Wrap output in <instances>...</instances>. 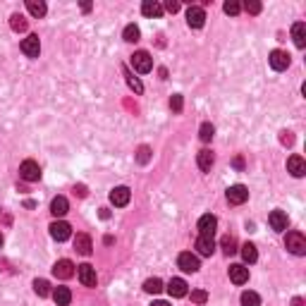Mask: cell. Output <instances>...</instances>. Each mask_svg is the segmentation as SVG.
Returning a JSON list of instances; mask_svg holds the SVG:
<instances>
[{
    "label": "cell",
    "mask_w": 306,
    "mask_h": 306,
    "mask_svg": "<svg viewBox=\"0 0 306 306\" xmlns=\"http://www.w3.org/2000/svg\"><path fill=\"white\" fill-rule=\"evenodd\" d=\"M285 246H287V251L294 253V256H304L306 253V237L302 235V232H287Z\"/></svg>",
    "instance_id": "cell-1"
},
{
    "label": "cell",
    "mask_w": 306,
    "mask_h": 306,
    "mask_svg": "<svg viewBox=\"0 0 306 306\" xmlns=\"http://www.w3.org/2000/svg\"><path fill=\"white\" fill-rule=\"evenodd\" d=\"M19 177L24 180V182H39L41 180V168L36 160H24L22 165H19Z\"/></svg>",
    "instance_id": "cell-2"
},
{
    "label": "cell",
    "mask_w": 306,
    "mask_h": 306,
    "mask_svg": "<svg viewBox=\"0 0 306 306\" xmlns=\"http://www.w3.org/2000/svg\"><path fill=\"white\" fill-rule=\"evenodd\" d=\"M132 67L139 72V74H146L153 69V58L146 53V51H139V53L132 55Z\"/></svg>",
    "instance_id": "cell-3"
},
{
    "label": "cell",
    "mask_w": 306,
    "mask_h": 306,
    "mask_svg": "<svg viewBox=\"0 0 306 306\" xmlns=\"http://www.w3.org/2000/svg\"><path fill=\"white\" fill-rule=\"evenodd\" d=\"M77 275H79V282L84 287H96V282H98L96 268L89 266V263H81V266L77 268Z\"/></svg>",
    "instance_id": "cell-4"
},
{
    "label": "cell",
    "mask_w": 306,
    "mask_h": 306,
    "mask_svg": "<svg viewBox=\"0 0 306 306\" xmlns=\"http://www.w3.org/2000/svg\"><path fill=\"white\" fill-rule=\"evenodd\" d=\"M246 199H249V189L244 184H232L227 189V201H230L232 206H242Z\"/></svg>",
    "instance_id": "cell-5"
},
{
    "label": "cell",
    "mask_w": 306,
    "mask_h": 306,
    "mask_svg": "<svg viewBox=\"0 0 306 306\" xmlns=\"http://www.w3.org/2000/svg\"><path fill=\"white\" fill-rule=\"evenodd\" d=\"M177 266L182 268L184 273H196L201 268L199 263V256H194L191 251H184V253H180V258H177Z\"/></svg>",
    "instance_id": "cell-6"
},
{
    "label": "cell",
    "mask_w": 306,
    "mask_h": 306,
    "mask_svg": "<svg viewBox=\"0 0 306 306\" xmlns=\"http://www.w3.org/2000/svg\"><path fill=\"white\" fill-rule=\"evenodd\" d=\"M129 199H132L129 186H115V189L110 191V203H113V206H118V208L127 206V203H129Z\"/></svg>",
    "instance_id": "cell-7"
},
{
    "label": "cell",
    "mask_w": 306,
    "mask_h": 306,
    "mask_svg": "<svg viewBox=\"0 0 306 306\" xmlns=\"http://www.w3.org/2000/svg\"><path fill=\"white\" fill-rule=\"evenodd\" d=\"M53 275L60 280H69L74 275V263L69 261V258H60L58 263L53 266Z\"/></svg>",
    "instance_id": "cell-8"
},
{
    "label": "cell",
    "mask_w": 306,
    "mask_h": 306,
    "mask_svg": "<svg viewBox=\"0 0 306 306\" xmlns=\"http://www.w3.org/2000/svg\"><path fill=\"white\" fill-rule=\"evenodd\" d=\"M22 53L27 55V58H39L41 53V41L36 34H29L27 39L22 41Z\"/></svg>",
    "instance_id": "cell-9"
},
{
    "label": "cell",
    "mask_w": 306,
    "mask_h": 306,
    "mask_svg": "<svg viewBox=\"0 0 306 306\" xmlns=\"http://www.w3.org/2000/svg\"><path fill=\"white\" fill-rule=\"evenodd\" d=\"M215 227H218V220H215V215L206 213L199 218V232L201 237H213L215 235Z\"/></svg>",
    "instance_id": "cell-10"
},
{
    "label": "cell",
    "mask_w": 306,
    "mask_h": 306,
    "mask_svg": "<svg viewBox=\"0 0 306 306\" xmlns=\"http://www.w3.org/2000/svg\"><path fill=\"white\" fill-rule=\"evenodd\" d=\"M48 230H51V237H53V240H58V242L69 240V235H72V227L67 225L65 220H55Z\"/></svg>",
    "instance_id": "cell-11"
},
{
    "label": "cell",
    "mask_w": 306,
    "mask_h": 306,
    "mask_svg": "<svg viewBox=\"0 0 306 306\" xmlns=\"http://www.w3.org/2000/svg\"><path fill=\"white\" fill-rule=\"evenodd\" d=\"M186 24L191 29H201L206 24V12H203L201 7H194V5H191V7L186 10Z\"/></svg>",
    "instance_id": "cell-12"
},
{
    "label": "cell",
    "mask_w": 306,
    "mask_h": 306,
    "mask_svg": "<svg viewBox=\"0 0 306 306\" xmlns=\"http://www.w3.org/2000/svg\"><path fill=\"white\" fill-rule=\"evenodd\" d=\"M268 62H270V67H273L275 72H282V69L290 67V55L285 53V51H273L270 58H268Z\"/></svg>",
    "instance_id": "cell-13"
},
{
    "label": "cell",
    "mask_w": 306,
    "mask_h": 306,
    "mask_svg": "<svg viewBox=\"0 0 306 306\" xmlns=\"http://www.w3.org/2000/svg\"><path fill=\"white\" fill-rule=\"evenodd\" d=\"M268 223H270V227L275 232H285L287 225H290V218H287V213H282V211H273V213L268 215Z\"/></svg>",
    "instance_id": "cell-14"
},
{
    "label": "cell",
    "mask_w": 306,
    "mask_h": 306,
    "mask_svg": "<svg viewBox=\"0 0 306 306\" xmlns=\"http://www.w3.org/2000/svg\"><path fill=\"white\" fill-rule=\"evenodd\" d=\"M287 173H292V177H304L306 175V163L302 156H290L287 158Z\"/></svg>",
    "instance_id": "cell-15"
},
{
    "label": "cell",
    "mask_w": 306,
    "mask_h": 306,
    "mask_svg": "<svg viewBox=\"0 0 306 306\" xmlns=\"http://www.w3.org/2000/svg\"><path fill=\"white\" fill-rule=\"evenodd\" d=\"M230 280H232L235 285H244V282H249V268L242 266V263L230 266Z\"/></svg>",
    "instance_id": "cell-16"
},
{
    "label": "cell",
    "mask_w": 306,
    "mask_h": 306,
    "mask_svg": "<svg viewBox=\"0 0 306 306\" xmlns=\"http://www.w3.org/2000/svg\"><path fill=\"white\" fill-rule=\"evenodd\" d=\"M168 292H170V297H175V299L186 297V282L182 278H173L168 282Z\"/></svg>",
    "instance_id": "cell-17"
},
{
    "label": "cell",
    "mask_w": 306,
    "mask_h": 306,
    "mask_svg": "<svg viewBox=\"0 0 306 306\" xmlns=\"http://www.w3.org/2000/svg\"><path fill=\"white\" fill-rule=\"evenodd\" d=\"M74 249H77V251L81 253V256H89V253H91V237H89V235H84V232H79V235H77V237H74Z\"/></svg>",
    "instance_id": "cell-18"
},
{
    "label": "cell",
    "mask_w": 306,
    "mask_h": 306,
    "mask_svg": "<svg viewBox=\"0 0 306 306\" xmlns=\"http://www.w3.org/2000/svg\"><path fill=\"white\" fill-rule=\"evenodd\" d=\"M67 211H69V203H67L65 196H55V199L51 201V213H53L55 218H62V215H67Z\"/></svg>",
    "instance_id": "cell-19"
},
{
    "label": "cell",
    "mask_w": 306,
    "mask_h": 306,
    "mask_svg": "<svg viewBox=\"0 0 306 306\" xmlns=\"http://www.w3.org/2000/svg\"><path fill=\"white\" fill-rule=\"evenodd\" d=\"M196 251H199L201 256H211V253L215 251L213 237H199V240H196Z\"/></svg>",
    "instance_id": "cell-20"
},
{
    "label": "cell",
    "mask_w": 306,
    "mask_h": 306,
    "mask_svg": "<svg viewBox=\"0 0 306 306\" xmlns=\"http://www.w3.org/2000/svg\"><path fill=\"white\" fill-rule=\"evenodd\" d=\"M292 39L297 43V48H304L306 46V24L304 22H297L292 27Z\"/></svg>",
    "instance_id": "cell-21"
},
{
    "label": "cell",
    "mask_w": 306,
    "mask_h": 306,
    "mask_svg": "<svg viewBox=\"0 0 306 306\" xmlns=\"http://www.w3.org/2000/svg\"><path fill=\"white\" fill-rule=\"evenodd\" d=\"M53 299L58 306H67L72 302V292L67 290V287H55L53 290Z\"/></svg>",
    "instance_id": "cell-22"
},
{
    "label": "cell",
    "mask_w": 306,
    "mask_h": 306,
    "mask_svg": "<svg viewBox=\"0 0 306 306\" xmlns=\"http://www.w3.org/2000/svg\"><path fill=\"white\" fill-rule=\"evenodd\" d=\"M213 153H211V151H206V148H203V151H199V168L201 170H203V173H208V170H211V168H213Z\"/></svg>",
    "instance_id": "cell-23"
},
{
    "label": "cell",
    "mask_w": 306,
    "mask_h": 306,
    "mask_svg": "<svg viewBox=\"0 0 306 306\" xmlns=\"http://www.w3.org/2000/svg\"><path fill=\"white\" fill-rule=\"evenodd\" d=\"M141 12L146 14V17H160V14H163V7H160L156 0H146V2L141 5Z\"/></svg>",
    "instance_id": "cell-24"
},
{
    "label": "cell",
    "mask_w": 306,
    "mask_h": 306,
    "mask_svg": "<svg viewBox=\"0 0 306 306\" xmlns=\"http://www.w3.org/2000/svg\"><path fill=\"white\" fill-rule=\"evenodd\" d=\"M242 258H244L246 263H256V258H258V251H256V246H253L251 242L242 244Z\"/></svg>",
    "instance_id": "cell-25"
},
{
    "label": "cell",
    "mask_w": 306,
    "mask_h": 306,
    "mask_svg": "<svg viewBox=\"0 0 306 306\" xmlns=\"http://www.w3.org/2000/svg\"><path fill=\"white\" fill-rule=\"evenodd\" d=\"M27 10L34 14V17H43L48 7H46V2H43V0H27Z\"/></svg>",
    "instance_id": "cell-26"
},
{
    "label": "cell",
    "mask_w": 306,
    "mask_h": 306,
    "mask_svg": "<svg viewBox=\"0 0 306 306\" xmlns=\"http://www.w3.org/2000/svg\"><path fill=\"white\" fill-rule=\"evenodd\" d=\"M124 77H127V84H129V89H132L134 93H144V84L136 79V77H134V74L129 72V69H127V67H124Z\"/></svg>",
    "instance_id": "cell-27"
},
{
    "label": "cell",
    "mask_w": 306,
    "mask_h": 306,
    "mask_svg": "<svg viewBox=\"0 0 306 306\" xmlns=\"http://www.w3.org/2000/svg\"><path fill=\"white\" fill-rule=\"evenodd\" d=\"M122 36H124V41H127V43H136V41H139V36H141V31H139V27H136V24H129V27H124V34H122Z\"/></svg>",
    "instance_id": "cell-28"
},
{
    "label": "cell",
    "mask_w": 306,
    "mask_h": 306,
    "mask_svg": "<svg viewBox=\"0 0 306 306\" xmlns=\"http://www.w3.org/2000/svg\"><path fill=\"white\" fill-rule=\"evenodd\" d=\"M220 246H223V251H225L227 256H232V253H237V242H235V237H230V235H225V237H223V242H220Z\"/></svg>",
    "instance_id": "cell-29"
},
{
    "label": "cell",
    "mask_w": 306,
    "mask_h": 306,
    "mask_svg": "<svg viewBox=\"0 0 306 306\" xmlns=\"http://www.w3.org/2000/svg\"><path fill=\"white\" fill-rule=\"evenodd\" d=\"M144 290H146L148 294H160L163 292V282H160L158 278H151L144 282Z\"/></svg>",
    "instance_id": "cell-30"
},
{
    "label": "cell",
    "mask_w": 306,
    "mask_h": 306,
    "mask_svg": "<svg viewBox=\"0 0 306 306\" xmlns=\"http://www.w3.org/2000/svg\"><path fill=\"white\" fill-rule=\"evenodd\" d=\"M213 134H215V127L211 124V122H203V124H201V129H199L201 141H211V139H213Z\"/></svg>",
    "instance_id": "cell-31"
},
{
    "label": "cell",
    "mask_w": 306,
    "mask_h": 306,
    "mask_svg": "<svg viewBox=\"0 0 306 306\" xmlns=\"http://www.w3.org/2000/svg\"><path fill=\"white\" fill-rule=\"evenodd\" d=\"M34 292L39 294V297H48V294H51L48 280H34Z\"/></svg>",
    "instance_id": "cell-32"
},
{
    "label": "cell",
    "mask_w": 306,
    "mask_h": 306,
    "mask_svg": "<svg viewBox=\"0 0 306 306\" xmlns=\"http://www.w3.org/2000/svg\"><path fill=\"white\" fill-rule=\"evenodd\" d=\"M242 306H261V297L256 292H244L242 294Z\"/></svg>",
    "instance_id": "cell-33"
},
{
    "label": "cell",
    "mask_w": 306,
    "mask_h": 306,
    "mask_svg": "<svg viewBox=\"0 0 306 306\" xmlns=\"http://www.w3.org/2000/svg\"><path fill=\"white\" fill-rule=\"evenodd\" d=\"M10 27H12L14 31H24V29H27V19H24L22 14H12V17H10Z\"/></svg>",
    "instance_id": "cell-34"
},
{
    "label": "cell",
    "mask_w": 306,
    "mask_h": 306,
    "mask_svg": "<svg viewBox=\"0 0 306 306\" xmlns=\"http://www.w3.org/2000/svg\"><path fill=\"white\" fill-rule=\"evenodd\" d=\"M223 10H225L227 14H232V17H235V14L242 12V5H240V2H235V0H227L225 5H223Z\"/></svg>",
    "instance_id": "cell-35"
},
{
    "label": "cell",
    "mask_w": 306,
    "mask_h": 306,
    "mask_svg": "<svg viewBox=\"0 0 306 306\" xmlns=\"http://www.w3.org/2000/svg\"><path fill=\"white\" fill-rule=\"evenodd\" d=\"M244 10L249 14H258L261 12V2H258V0H246V2H244Z\"/></svg>",
    "instance_id": "cell-36"
},
{
    "label": "cell",
    "mask_w": 306,
    "mask_h": 306,
    "mask_svg": "<svg viewBox=\"0 0 306 306\" xmlns=\"http://www.w3.org/2000/svg\"><path fill=\"white\" fill-rule=\"evenodd\" d=\"M136 160H139L141 165H146L148 160H151V148H148V146H141V148H139V153H136Z\"/></svg>",
    "instance_id": "cell-37"
},
{
    "label": "cell",
    "mask_w": 306,
    "mask_h": 306,
    "mask_svg": "<svg viewBox=\"0 0 306 306\" xmlns=\"http://www.w3.org/2000/svg\"><path fill=\"white\" fill-rule=\"evenodd\" d=\"M182 106H184V101H182V96H180V93H175L173 98H170V108H173L175 113H180V110H182Z\"/></svg>",
    "instance_id": "cell-38"
},
{
    "label": "cell",
    "mask_w": 306,
    "mask_h": 306,
    "mask_svg": "<svg viewBox=\"0 0 306 306\" xmlns=\"http://www.w3.org/2000/svg\"><path fill=\"white\" fill-rule=\"evenodd\" d=\"M206 299H208V294L203 290H194L191 292V302H196V304H206Z\"/></svg>",
    "instance_id": "cell-39"
},
{
    "label": "cell",
    "mask_w": 306,
    "mask_h": 306,
    "mask_svg": "<svg viewBox=\"0 0 306 306\" xmlns=\"http://www.w3.org/2000/svg\"><path fill=\"white\" fill-rule=\"evenodd\" d=\"M180 7H182V5H180V2H173V0H168V2H165V10H168V12H177V10H180Z\"/></svg>",
    "instance_id": "cell-40"
},
{
    "label": "cell",
    "mask_w": 306,
    "mask_h": 306,
    "mask_svg": "<svg viewBox=\"0 0 306 306\" xmlns=\"http://www.w3.org/2000/svg\"><path fill=\"white\" fill-rule=\"evenodd\" d=\"M74 191H77V194H79V196H86V189H84V186H77V189H74Z\"/></svg>",
    "instance_id": "cell-41"
},
{
    "label": "cell",
    "mask_w": 306,
    "mask_h": 306,
    "mask_svg": "<svg viewBox=\"0 0 306 306\" xmlns=\"http://www.w3.org/2000/svg\"><path fill=\"white\" fill-rule=\"evenodd\" d=\"M294 306H304V299H299V297H297V299H294Z\"/></svg>",
    "instance_id": "cell-42"
},
{
    "label": "cell",
    "mask_w": 306,
    "mask_h": 306,
    "mask_svg": "<svg viewBox=\"0 0 306 306\" xmlns=\"http://www.w3.org/2000/svg\"><path fill=\"white\" fill-rule=\"evenodd\" d=\"M151 306H170V304H168V302H153Z\"/></svg>",
    "instance_id": "cell-43"
},
{
    "label": "cell",
    "mask_w": 306,
    "mask_h": 306,
    "mask_svg": "<svg viewBox=\"0 0 306 306\" xmlns=\"http://www.w3.org/2000/svg\"><path fill=\"white\" fill-rule=\"evenodd\" d=\"M0 246H2V235H0Z\"/></svg>",
    "instance_id": "cell-44"
}]
</instances>
